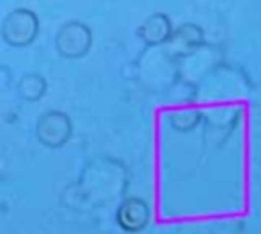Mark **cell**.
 Instances as JSON below:
<instances>
[{"label":"cell","mask_w":261,"mask_h":234,"mask_svg":"<svg viewBox=\"0 0 261 234\" xmlns=\"http://www.w3.org/2000/svg\"><path fill=\"white\" fill-rule=\"evenodd\" d=\"M47 92V81L37 75V73H29L18 81V94L20 98H24L27 102H37L45 96Z\"/></svg>","instance_id":"cell-7"},{"label":"cell","mask_w":261,"mask_h":234,"mask_svg":"<svg viewBox=\"0 0 261 234\" xmlns=\"http://www.w3.org/2000/svg\"><path fill=\"white\" fill-rule=\"evenodd\" d=\"M171 31L173 28H171V20L167 18V14L155 12L143 20L137 35L145 45L153 47V45H165L167 39L171 37Z\"/></svg>","instance_id":"cell-6"},{"label":"cell","mask_w":261,"mask_h":234,"mask_svg":"<svg viewBox=\"0 0 261 234\" xmlns=\"http://www.w3.org/2000/svg\"><path fill=\"white\" fill-rule=\"evenodd\" d=\"M0 33L10 47H29L39 35V18L29 8H14L2 20Z\"/></svg>","instance_id":"cell-1"},{"label":"cell","mask_w":261,"mask_h":234,"mask_svg":"<svg viewBox=\"0 0 261 234\" xmlns=\"http://www.w3.org/2000/svg\"><path fill=\"white\" fill-rule=\"evenodd\" d=\"M204 43V33L198 24H181L177 28L171 31V37L167 39V49H169V55H175V57H184V55H190L194 53L200 45Z\"/></svg>","instance_id":"cell-5"},{"label":"cell","mask_w":261,"mask_h":234,"mask_svg":"<svg viewBox=\"0 0 261 234\" xmlns=\"http://www.w3.org/2000/svg\"><path fill=\"white\" fill-rule=\"evenodd\" d=\"M37 140L47 149H61L69 142L73 134V122L71 118L61 110H47L37 118L35 126Z\"/></svg>","instance_id":"cell-2"},{"label":"cell","mask_w":261,"mask_h":234,"mask_svg":"<svg viewBox=\"0 0 261 234\" xmlns=\"http://www.w3.org/2000/svg\"><path fill=\"white\" fill-rule=\"evenodd\" d=\"M202 120V114L198 110H175L169 116V124L177 132H188L194 130Z\"/></svg>","instance_id":"cell-8"},{"label":"cell","mask_w":261,"mask_h":234,"mask_svg":"<svg viewBox=\"0 0 261 234\" xmlns=\"http://www.w3.org/2000/svg\"><path fill=\"white\" fill-rule=\"evenodd\" d=\"M55 47L65 59H80L92 47V31L80 20L65 22L55 35Z\"/></svg>","instance_id":"cell-3"},{"label":"cell","mask_w":261,"mask_h":234,"mask_svg":"<svg viewBox=\"0 0 261 234\" xmlns=\"http://www.w3.org/2000/svg\"><path fill=\"white\" fill-rule=\"evenodd\" d=\"M149 220H151V208L143 197H137V195L122 199L116 210V224L130 234L145 230Z\"/></svg>","instance_id":"cell-4"}]
</instances>
